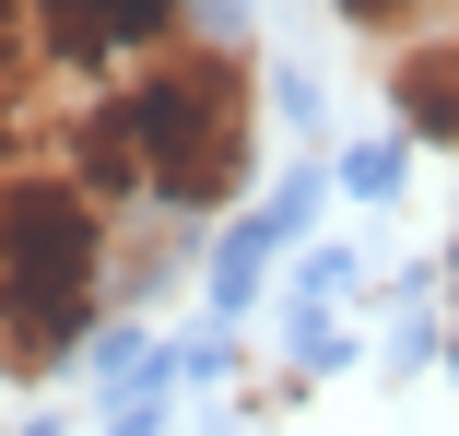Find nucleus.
Returning a JSON list of instances; mask_svg holds the SVG:
<instances>
[{
	"label": "nucleus",
	"mask_w": 459,
	"mask_h": 436,
	"mask_svg": "<svg viewBox=\"0 0 459 436\" xmlns=\"http://www.w3.org/2000/svg\"><path fill=\"white\" fill-rule=\"evenodd\" d=\"M118 307V224L71 189V165H0V378H59Z\"/></svg>",
	"instance_id": "nucleus-1"
},
{
	"label": "nucleus",
	"mask_w": 459,
	"mask_h": 436,
	"mask_svg": "<svg viewBox=\"0 0 459 436\" xmlns=\"http://www.w3.org/2000/svg\"><path fill=\"white\" fill-rule=\"evenodd\" d=\"M118 107H130V142H142L153 213L212 224V213L247 201V178H259V71H247L236 36L189 24L142 71H118Z\"/></svg>",
	"instance_id": "nucleus-2"
},
{
	"label": "nucleus",
	"mask_w": 459,
	"mask_h": 436,
	"mask_svg": "<svg viewBox=\"0 0 459 436\" xmlns=\"http://www.w3.org/2000/svg\"><path fill=\"white\" fill-rule=\"evenodd\" d=\"M201 24V0H36V48L71 83H118Z\"/></svg>",
	"instance_id": "nucleus-3"
},
{
	"label": "nucleus",
	"mask_w": 459,
	"mask_h": 436,
	"mask_svg": "<svg viewBox=\"0 0 459 436\" xmlns=\"http://www.w3.org/2000/svg\"><path fill=\"white\" fill-rule=\"evenodd\" d=\"M389 107H401V130H412V142L459 153V36H447V24L389 48Z\"/></svg>",
	"instance_id": "nucleus-4"
},
{
	"label": "nucleus",
	"mask_w": 459,
	"mask_h": 436,
	"mask_svg": "<svg viewBox=\"0 0 459 436\" xmlns=\"http://www.w3.org/2000/svg\"><path fill=\"white\" fill-rule=\"evenodd\" d=\"M48 48H36V0H0V118H24L36 95H48Z\"/></svg>",
	"instance_id": "nucleus-5"
},
{
	"label": "nucleus",
	"mask_w": 459,
	"mask_h": 436,
	"mask_svg": "<svg viewBox=\"0 0 459 436\" xmlns=\"http://www.w3.org/2000/svg\"><path fill=\"white\" fill-rule=\"evenodd\" d=\"M330 13H342L353 36H377V48H401V36H436V24H447V0H330Z\"/></svg>",
	"instance_id": "nucleus-6"
},
{
	"label": "nucleus",
	"mask_w": 459,
	"mask_h": 436,
	"mask_svg": "<svg viewBox=\"0 0 459 436\" xmlns=\"http://www.w3.org/2000/svg\"><path fill=\"white\" fill-rule=\"evenodd\" d=\"M13 153H36V142H24V118H0V165H13Z\"/></svg>",
	"instance_id": "nucleus-7"
},
{
	"label": "nucleus",
	"mask_w": 459,
	"mask_h": 436,
	"mask_svg": "<svg viewBox=\"0 0 459 436\" xmlns=\"http://www.w3.org/2000/svg\"><path fill=\"white\" fill-rule=\"evenodd\" d=\"M447 36H459V0H447Z\"/></svg>",
	"instance_id": "nucleus-8"
}]
</instances>
